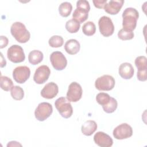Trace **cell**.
Wrapping results in <instances>:
<instances>
[{
	"label": "cell",
	"instance_id": "obj_18",
	"mask_svg": "<svg viewBox=\"0 0 147 147\" xmlns=\"http://www.w3.org/2000/svg\"><path fill=\"white\" fill-rule=\"evenodd\" d=\"M80 45L79 41L75 39H70L66 41L64 45V49L67 53L69 55H75L79 52Z\"/></svg>",
	"mask_w": 147,
	"mask_h": 147
},
{
	"label": "cell",
	"instance_id": "obj_2",
	"mask_svg": "<svg viewBox=\"0 0 147 147\" xmlns=\"http://www.w3.org/2000/svg\"><path fill=\"white\" fill-rule=\"evenodd\" d=\"M10 32L13 37L20 43H26L30 37V32L21 22H14L11 26Z\"/></svg>",
	"mask_w": 147,
	"mask_h": 147
},
{
	"label": "cell",
	"instance_id": "obj_14",
	"mask_svg": "<svg viewBox=\"0 0 147 147\" xmlns=\"http://www.w3.org/2000/svg\"><path fill=\"white\" fill-rule=\"evenodd\" d=\"M94 142L100 147H110L113 144L111 137L103 131H98L94 136Z\"/></svg>",
	"mask_w": 147,
	"mask_h": 147
},
{
	"label": "cell",
	"instance_id": "obj_26",
	"mask_svg": "<svg viewBox=\"0 0 147 147\" xmlns=\"http://www.w3.org/2000/svg\"><path fill=\"white\" fill-rule=\"evenodd\" d=\"M64 43L63 38L58 35L52 36L48 41V44L50 47L52 48L61 47Z\"/></svg>",
	"mask_w": 147,
	"mask_h": 147
},
{
	"label": "cell",
	"instance_id": "obj_21",
	"mask_svg": "<svg viewBox=\"0 0 147 147\" xmlns=\"http://www.w3.org/2000/svg\"><path fill=\"white\" fill-rule=\"evenodd\" d=\"M72 6L71 3L68 2H64L61 3L59 7V12L61 16L63 17H67L69 16L72 11Z\"/></svg>",
	"mask_w": 147,
	"mask_h": 147
},
{
	"label": "cell",
	"instance_id": "obj_32",
	"mask_svg": "<svg viewBox=\"0 0 147 147\" xmlns=\"http://www.w3.org/2000/svg\"><path fill=\"white\" fill-rule=\"evenodd\" d=\"M92 2L95 7L102 9L104 7L105 4L107 3V0H94Z\"/></svg>",
	"mask_w": 147,
	"mask_h": 147
},
{
	"label": "cell",
	"instance_id": "obj_5",
	"mask_svg": "<svg viewBox=\"0 0 147 147\" xmlns=\"http://www.w3.org/2000/svg\"><path fill=\"white\" fill-rule=\"evenodd\" d=\"M115 84V79L112 76L104 75L96 79L95 87L99 91H110L114 87Z\"/></svg>",
	"mask_w": 147,
	"mask_h": 147
},
{
	"label": "cell",
	"instance_id": "obj_3",
	"mask_svg": "<svg viewBox=\"0 0 147 147\" xmlns=\"http://www.w3.org/2000/svg\"><path fill=\"white\" fill-rule=\"evenodd\" d=\"M90 10V3L86 0H79L76 2V9L72 14L73 19L80 24L84 22L88 17Z\"/></svg>",
	"mask_w": 147,
	"mask_h": 147
},
{
	"label": "cell",
	"instance_id": "obj_34",
	"mask_svg": "<svg viewBox=\"0 0 147 147\" xmlns=\"http://www.w3.org/2000/svg\"><path fill=\"white\" fill-rule=\"evenodd\" d=\"M21 146L22 145L20 144V143H18V142L15 141H10V142H9L7 144V147H9V146Z\"/></svg>",
	"mask_w": 147,
	"mask_h": 147
},
{
	"label": "cell",
	"instance_id": "obj_33",
	"mask_svg": "<svg viewBox=\"0 0 147 147\" xmlns=\"http://www.w3.org/2000/svg\"><path fill=\"white\" fill-rule=\"evenodd\" d=\"M9 42L8 38L6 36H1L0 37V48L2 49L6 47Z\"/></svg>",
	"mask_w": 147,
	"mask_h": 147
},
{
	"label": "cell",
	"instance_id": "obj_1",
	"mask_svg": "<svg viewBox=\"0 0 147 147\" xmlns=\"http://www.w3.org/2000/svg\"><path fill=\"white\" fill-rule=\"evenodd\" d=\"M123 28L130 31L135 29L139 17L138 11L133 7H127L122 13Z\"/></svg>",
	"mask_w": 147,
	"mask_h": 147
},
{
	"label": "cell",
	"instance_id": "obj_30",
	"mask_svg": "<svg viewBox=\"0 0 147 147\" xmlns=\"http://www.w3.org/2000/svg\"><path fill=\"white\" fill-rule=\"evenodd\" d=\"M147 59L144 56H140L136 58L135 65L138 70L147 69Z\"/></svg>",
	"mask_w": 147,
	"mask_h": 147
},
{
	"label": "cell",
	"instance_id": "obj_8",
	"mask_svg": "<svg viewBox=\"0 0 147 147\" xmlns=\"http://www.w3.org/2000/svg\"><path fill=\"white\" fill-rule=\"evenodd\" d=\"M100 33L105 37L111 36L114 32V26L111 19L107 16H102L98 21Z\"/></svg>",
	"mask_w": 147,
	"mask_h": 147
},
{
	"label": "cell",
	"instance_id": "obj_22",
	"mask_svg": "<svg viewBox=\"0 0 147 147\" xmlns=\"http://www.w3.org/2000/svg\"><path fill=\"white\" fill-rule=\"evenodd\" d=\"M80 27V24L74 19H71L67 21L65 28L70 33H75L78 32Z\"/></svg>",
	"mask_w": 147,
	"mask_h": 147
},
{
	"label": "cell",
	"instance_id": "obj_27",
	"mask_svg": "<svg viewBox=\"0 0 147 147\" xmlns=\"http://www.w3.org/2000/svg\"><path fill=\"white\" fill-rule=\"evenodd\" d=\"M117 106L118 103L117 100L115 98L111 97L109 103L106 105L102 106V108L103 109V111L106 113H112L116 110Z\"/></svg>",
	"mask_w": 147,
	"mask_h": 147
},
{
	"label": "cell",
	"instance_id": "obj_9",
	"mask_svg": "<svg viewBox=\"0 0 147 147\" xmlns=\"http://www.w3.org/2000/svg\"><path fill=\"white\" fill-rule=\"evenodd\" d=\"M83 94V90L81 86L77 82H72L68 86L67 92V99L69 102H76L79 101Z\"/></svg>",
	"mask_w": 147,
	"mask_h": 147
},
{
	"label": "cell",
	"instance_id": "obj_29",
	"mask_svg": "<svg viewBox=\"0 0 147 147\" xmlns=\"http://www.w3.org/2000/svg\"><path fill=\"white\" fill-rule=\"evenodd\" d=\"M110 99L111 96L105 92H99L96 96V102L101 106H104L109 103Z\"/></svg>",
	"mask_w": 147,
	"mask_h": 147
},
{
	"label": "cell",
	"instance_id": "obj_7",
	"mask_svg": "<svg viewBox=\"0 0 147 147\" xmlns=\"http://www.w3.org/2000/svg\"><path fill=\"white\" fill-rule=\"evenodd\" d=\"M53 112V107L51 104L48 102L39 103L35 109L34 116L39 121H44L47 119Z\"/></svg>",
	"mask_w": 147,
	"mask_h": 147
},
{
	"label": "cell",
	"instance_id": "obj_16",
	"mask_svg": "<svg viewBox=\"0 0 147 147\" xmlns=\"http://www.w3.org/2000/svg\"><path fill=\"white\" fill-rule=\"evenodd\" d=\"M124 1H110L108 3H106L104 6L105 11L108 14L111 15H115L118 14L121 10Z\"/></svg>",
	"mask_w": 147,
	"mask_h": 147
},
{
	"label": "cell",
	"instance_id": "obj_4",
	"mask_svg": "<svg viewBox=\"0 0 147 147\" xmlns=\"http://www.w3.org/2000/svg\"><path fill=\"white\" fill-rule=\"evenodd\" d=\"M55 106L60 114L64 118L71 117L73 113V109L70 102L64 97L57 98L55 102Z\"/></svg>",
	"mask_w": 147,
	"mask_h": 147
},
{
	"label": "cell",
	"instance_id": "obj_11",
	"mask_svg": "<svg viewBox=\"0 0 147 147\" xmlns=\"http://www.w3.org/2000/svg\"><path fill=\"white\" fill-rule=\"evenodd\" d=\"M113 134L117 140L126 139L132 136L133 129L129 124L126 123H121L114 129Z\"/></svg>",
	"mask_w": 147,
	"mask_h": 147
},
{
	"label": "cell",
	"instance_id": "obj_28",
	"mask_svg": "<svg viewBox=\"0 0 147 147\" xmlns=\"http://www.w3.org/2000/svg\"><path fill=\"white\" fill-rule=\"evenodd\" d=\"M118 37L122 40H129L134 37V33L123 28L121 29L118 32Z\"/></svg>",
	"mask_w": 147,
	"mask_h": 147
},
{
	"label": "cell",
	"instance_id": "obj_35",
	"mask_svg": "<svg viewBox=\"0 0 147 147\" xmlns=\"http://www.w3.org/2000/svg\"><path fill=\"white\" fill-rule=\"evenodd\" d=\"M1 65H0V66H1V68H3V67L6 66V61L5 59H4L2 53H1Z\"/></svg>",
	"mask_w": 147,
	"mask_h": 147
},
{
	"label": "cell",
	"instance_id": "obj_20",
	"mask_svg": "<svg viewBox=\"0 0 147 147\" xmlns=\"http://www.w3.org/2000/svg\"><path fill=\"white\" fill-rule=\"evenodd\" d=\"M44 55L41 51L39 50H33L30 52L28 55L29 62L33 65H37L43 60Z\"/></svg>",
	"mask_w": 147,
	"mask_h": 147
},
{
	"label": "cell",
	"instance_id": "obj_17",
	"mask_svg": "<svg viewBox=\"0 0 147 147\" xmlns=\"http://www.w3.org/2000/svg\"><path fill=\"white\" fill-rule=\"evenodd\" d=\"M118 73L122 78L130 79L134 75V68L129 63H123L119 67Z\"/></svg>",
	"mask_w": 147,
	"mask_h": 147
},
{
	"label": "cell",
	"instance_id": "obj_24",
	"mask_svg": "<svg viewBox=\"0 0 147 147\" xmlns=\"http://www.w3.org/2000/svg\"><path fill=\"white\" fill-rule=\"evenodd\" d=\"M11 96L13 99L16 100H20L24 96V92L23 89L18 86H14L11 89Z\"/></svg>",
	"mask_w": 147,
	"mask_h": 147
},
{
	"label": "cell",
	"instance_id": "obj_13",
	"mask_svg": "<svg viewBox=\"0 0 147 147\" xmlns=\"http://www.w3.org/2000/svg\"><path fill=\"white\" fill-rule=\"evenodd\" d=\"M50 74L51 70L47 65H41L36 69L33 76V80L37 84H43L47 81Z\"/></svg>",
	"mask_w": 147,
	"mask_h": 147
},
{
	"label": "cell",
	"instance_id": "obj_25",
	"mask_svg": "<svg viewBox=\"0 0 147 147\" xmlns=\"http://www.w3.org/2000/svg\"><path fill=\"white\" fill-rule=\"evenodd\" d=\"M1 88L5 91H9L11 90L12 87H13V83L11 79L7 76H1Z\"/></svg>",
	"mask_w": 147,
	"mask_h": 147
},
{
	"label": "cell",
	"instance_id": "obj_15",
	"mask_svg": "<svg viewBox=\"0 0 147 147\" xmlns=\"http://www.w3.org/2000/svg\"><path fill=\"white\" fill-rule=\"evenodd\" d=\"M58 86L54 82H49L47 83L41 91V95L45 99H52L55 98L58 94Z\"/></svg>",
	"mask_w": 147,
	"mask_h": 147
},
{
	"label": "cell",
	"instance_id": "obj_12",
	"mask_svg": "<svg viewBox=\"0 0 147 147\" xmlns=\"http://www.w3.org/2000/svg\"><path fill=\"white\" fill-rule=\"evenodd\" d=\"M30 70L27 66H18L13 71V77L14 80L20 84L25 83L30 77Z\"/></svg>",
	"mask_w": 147,
	"mask_h": 147
},
{
	"label": "cell",
	"instance_id": "obj_23",
	"mask_svg": "<svg viewBox=\"0 0 147 147\" xmlns=\"http://www.w3.org/2000/svg\"><path fill=\"white\" fill-rule=\"evenodd\" d=\"M83 33L88 36L94 35L96 32V26L92 21H87L82 26Z\"/></svg>",
	"mask_w": 147,
	"mask_h": 147
},
{
	"label": "cell",
	"instance_id": "obj_6",
	"mask_svg": "<svg viewBox=\"0 0 147 147\" xmlns=\"http://www.w3.org/2000/svg\"><path fill=\"white\" fill-rule=\"evenodd\" d=\"M7 56L8 59L14 63H21L25 59L22 48L18 45H13L9 48L7 51Z\"/></svg>",
	"mask_w": 147,
	"mask_h": 147
},
{
	"label": "cell",
	"instance_id": "obj_19",
	"mask_svg": "<svg viewBox=\"0 0 147 147\" xmlns=\"http://www.w3.org/2000/svg\"><path fill=\"white\" fill-rule=\"evenodd\" d=\"M97 129L96 123L92 120H88L86 121L82 126V133L86 136H90L92 135Z\"/></svg>",
	"mask_w": 147,
	"mask_h": 147
},
{
	"label": "cell",
	"instance_id": "obj_10",
	"mask_svg": "<svg viewBox=\"0 0 147 147\" xmlns=\"http://www.w3.org/2000/svg\"><path fill=\"white\" fill-rule=\"evenodd\" d=\"M50 61L53 67L57 71L64 69L67 65V60L62 52H53L50 55Z\"/></svg>",
	"mask_w": 147,
	"mask_h": 147
},
{
	"label": "cell",
	"instance_id": "obj_31",
	"mask_svg": "<svg viewBox=\"0 0 147 147\" xmlns=\"http://www.w3.org/2000/svg\"><path fill=\"white\" fill-rule=\"evenodd\" d=\"M146 72H147V69L138 70L137 74L138 80L141 82L146 81L147 79Z\"/></svg>",
	"mask_w": 147,
	"mask_h": 147
}]
</instances>
